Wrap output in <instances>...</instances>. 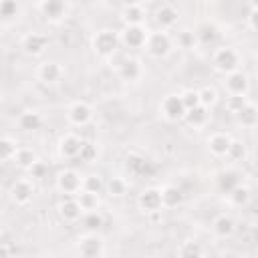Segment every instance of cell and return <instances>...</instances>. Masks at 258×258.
I'll return each mask as SVG.
<instances>
[{"mask_svg": "<svg viewBox=\"0 0 258 258\" xmlns=\"http://www.w3.org/2000/svg\"><path fill=\"white\" fill-rule=\"evenodd\" d=\"M119 42H121V36L111 30V28H101L97 30V34L93 36L91 44H93V50L99 54V56H113L119 48Z\"/></svg>", "mask_w": 258, "mask_h": 258, "instance_id": "cell-1", "label": "cell"}, {"mask_svg": "<svg viewBox=\"0 0 258 258\" xmlns=\"http://www.w3.org/2000/svg\"><path fill=\"white\" fill-rule=\"evenodd\" d=\"M212 64H214V69H216L218 73L230 75V73L238 71V67H240V54H238L232 46H222V48H218V50L214 52Z\"/></svg>", "mask_w": 258, "mask_h": 258, "instance_id": "cell-2", "label": "cell"}, {"mask_svg": "<svg viewBox=\"0 0 258 258\" xmlns=\"http://www.w3.org/2000/svg\"><path fill=\"white\" fill-rule=\"evenodd\" d=\"M145 50L149 56L153 58H163L169 54L171 50V38L165 30H155V32H149L147 34V40H145Z\"/></svg>", "mask_w": 258, "mask_h": 258, "instance_id": "cell-3", "label": "cell"}, {"mask_svg": "<svg viewBox=\"0 0 258 258\" xmlns=\"http://www.w3.org/2000/svg\"><path fill=\"white\" fill-rule=\"evenodd\" d=\"M159 111H161V115L167 119V121H179V119H183L185 117V105H183V101H181V95H167L163 101H161V105H159Z\"/></svg>", "mask_w": 258, "mask_h": 258, "instance_id": "cell-4", "label": "cell"}, {"mask_svg": "<svg viewBox=\"0 0 258 258\" xmlns=\"http://www.w3.org/2000/svg\"><path fill=\"white\" fill-rule=\"evenodd\" d=\"M137 204L139 208L145 212V214H155L163 208V200H161V189L159 187H145L139 198H137Z\"/></svg>", "mask_w": 258, "mask_h": 258, "instance_id": "cell-5", "label": "cell"}, {"mask_svg": "<svg viewBox=\"0 0 258 258\" xmlns=\"http://www.w3.org/2000/svg\"><path fill=\"white\" fill-rule=\"evenodd\" d=\"M147 34L149 32L141 24H127L123 28V32H121V42L127 48H141V46H145Z\"/></svg>", "mask_w": 258, "mask_h": 258, "instance_id": "cell-6", "label": "cell"}, {"mask_svg": "<svg viewBox=\"0 0 258 258\" xmlns=\"http://www.w3.org/2000/svg\"><path fill=\"white\" fill-rule=\"evenodd\" d=\"M125 165H127V169H129L133 175L149 177V175L155 173V163L149 161V159H145L143 155H137V153H129Z\"/></svg>", "mask_w": 258, "mask_h": 258, "instance_id": "cell-7", "label": "cell"}, {"mask_svg": "<svg viewBox=\"0 0 258 258\" xmlns=\"http://www.w3.org/2000/svg\"><path fill=\"white\" fill-rule=\"evenodd\" d=\"M79 252L85 258H95L103 254V240L97 236V232H89L79 238Z\"/></svg>", "mask_w": 258, "mask_h": 258, "instance_id": "cell-8", "label": "cell"}, {"mask_svg": "<svg viewBox=\"0 0 258 258\" xmlns=\"http://www.w3.org/2000/svg\"><path fill=\"white\" fill-rule=\"evenodd\" d=\"M56 187L62 194H77L83 187V179L75 169H64L56 175Z\"/></svg>", "mask_w": 258, "mask_h": 258, "instance_id": "cell-9", "label": "cell"}, {"mask_svg": "<svg viewBox=\"0 0 258 258\" xmlns=\"http://www.w3.org/2000/svg\"><path fill=\"white\" fill-rule=\"evenodd\" d=\"M67 117H69V121L73 123V125H87L91 119H93V109H91V105L89 103H85V101H75L71 107H69V111H67Z\"/></svg>", "mask_w": 258, "mask_h": 258, "instance_id": "cell-10", "label": "cell"}, {"mask_svg": "<svg viewBox=\"0 0 258 258\" xmlns=\"http://www.w3.org/2000/svg\"><path fill=\"white\" fill-rule=\"evenodd\" d=\"M46 44H48V36L46 34H40V32H30V34H26L22 38V50L26 54H30V56L42 54L44 48H46Z\"/></svg>", "mask_w": 258, "mask_h": 258, "instance_id": "cell-11", "label": "cell"}, {"mask_svg": "<svg viewBox=\"0 0 258 258\" xmlns=\"http://www.w3.org/2000/svg\"><path fill=\"white\" fill-rule=\"evenodd\" d=\"M36 75H38V79H40L42 83H46V85H54V83H58V81L62 79L64 69H62L56 60H44V62L38 67Z\"/></svg>", "mask_w": 258, "mask_h": 258, "instance_id": "cell-12", "label": "cell"}, {"mask_svg": "<svg viewBox=\"0 0 258 258\" xmlns=\"http://www.w3.org/2000/svg\"><path fill=\"white\" fill-rule=\"evenodd\" d=\"M224 85H226V89H228L230 95H246L248 93V87H250V81H248V75L238 69V71L226 75Z\"/></svg>", "mask_w": 258, "mask_h": 258, "instance_id": "cell-13", "label": "cell"}, {"mask_svg": "<svg viewBox=\"0 0 258 258\" xmlns=\"http://www.w3.org/2000/svg\"><path fill=\"white\" fill-rule=\"evenodd\" d=\"M141 71H143L141 69V62L137 58H133V56H125L117 64V73H119V77L123 81H137L141 77Z\"/></svg>", "mask_w": 258, "mask_h": 258, "instance_id": "cell-14", "label": "cell"}, {"mask_svg": "<svg viewBox=\"0 0 258 258\" xmlns=\"http://www.w3.org/2000/svg\"><path fill=\"white\" fill-rule=\"evenodd\" d=\"M32 196H34V185L28 181V179H18V181H14L12 183V187H10V198H12V202H16V204H28L30 200H32Z\"/></svg>", "mask_w": 258, "mask_h": 258, "instance_id": "cell-15", "label": "cell"}, {"mask_svg": "<svg viewBox=\"0 0 258 258\" xmlns=\"http://www.w3.org/2000/svg\"><path fill=\"white\" fill-rule=\"evenodd\" d=\"M230 143H232V137L228 135V133H212L210 137H208V149H210V153L212 155H216V157H222V155H226L228 153V149H230Z\"/></svg>", "mask_w": 258, "mask_h": 258, "instance_id": "cell-16", "label": "cell"}, {"mask_svg": "<svg viewBox=\"0 0 258 258\" xmlns=\"http://www.w3.org/2000/svg\"><path fill=\"white\" fill-rule=\"evenodd\" d=\"M81 147H83V139H79V137L73 135V133L60 137V141H58V153H60L62 157H67V159L79 157Z\"/></svg>", "mask_w": 258, "mask_h": 258, "instance_id": "cell-17", "label": "cell"}, {"mask_svg": "<svg viewBox=\"0 0 258 258\" xmlns=\"http://www.w3.org/2000/svg\"><path fill=\"white\" fill-rule=\"evenodd\" d=\"M83 214H85V210L81 208L77 198H69V200L60 202V206H58V216L64 222H77V220H81Z\"/></svg>", "mask_w": 258, "mask_h": 258, "instance_id": "cell-18", "label": "cell"}, {"mask_svg": "<svg viewBox=\"0 0 258 258\" xmlns=\"http://www.w3.org/2000/svg\"><path fill=\"white\" fill-rule=\"evenodd\" d=\"M216 183H218V187H220L224 194H230L236 185L242 183V175H240V171H236V169H222V171L216 175Z\"/></svg>", "mask_w": 258, "mask_h": 258, "instance_id": "cell-19", "label": "cell"}, {"mask_svg": "<svg viewBox=\"0 0 258 258\" xmlns=\"http://www.w3.org/2000/svg\"><path fill=\"white\" fill-rule=\"evenodd\" d=\"M40 10L46 18L50 20H58L64 16V10H67V4L64 0H40Z\"/></svg>", "mask_w": 258, "mask_h": 258, "instance_id": "cell-20", "label": "cell"}, {"mask_svg": "<svg viewBox=\"0 0 258 258\" xmlns=\"http://www.w3.org/2000/svg\"><path fill=\"white\" fill-rule=\"evenodd\" d=\"M208 117H210V107L198 105V107H194V109H187L183 119H185L187 125H191V127H202V125L208 123Z\"/></svg>", "mask_w": 258, "mask_h": 258, "instance_id": "cell-21", "label": "cell"}, {"mask_svg": "<svg viewBox=\"0 0 258 258\" xmlns=\"http://www.w3.org/2000/svg\"><path fill=\"white\" fill-rule=\"evenodd\" d=\"M212 230H214V234L220 236V238H230V236L234 234V230H236V224H234V220H232L230 216L220 214V216L214 220Z\"/></svg>", "mask_w": 258, "mask_h": 258, "instance_id": "cell-22", "label": "cell"}, {"mask_svg": "<svg viewBox=\"0 0 258 258\" xmlns=\"http://www.w3.org/2000/svg\"><path fill=\"white\" fill-rule=\"evenodd\" d=\"M236 119L240 125L244 127H254L258 123V107L254 103H246L238 113H236Z\"/></svg>", "mask_w": 258, "mask_h": 258, "instance_id": "cell-23", "label": "cell"}, {"mask_svg": "<svg viewBox=\"0 0 258 258\" xmlns=\"http://www.w3.org/2000/svg\"><path fill=\"white\" fill-rule=\"evenodd\" d=\"M40 125H42V117L36 111H26L18 117V127L22 131H36L40 129Z\"/></svg>", "mask_w": 258, "mask_h": 258, "instance_id": "cell-24", "label": "cell"}, {"mask_svg": "<svg viewBox=\"0 0 258 258\" xmlns=\"http://www.w3.org/2000/svg\"><path fill=\"white\" fill-rule=\"evenodd\" d=\"M161 200H163L165 208H175V206L181 204L183 194L177 185H165V187H161Z\"/></svg>", "mask_w": 258, "mask_h": 258, "instance_id": "cell-25", "label": "cell"}, {"mask_svg": "<svg viewBox=\"0 0 258 258\" xmlns=\"http://www.w3.org/2000/svg\"><path fill=\"white\" fill-rule=\"evenodd\" d=\"M155 20H157V24L161 28H169V26H173L177 22V10L173 6H161L157 10V14H155Z\"/></svg>", "mask_w": 258, "mask_h": 258, "instance_id": "cell-26", "label": "cell"}, {"mask_svg": "<svg viewBox=\"0 0 258 258\" xmlns=\"http://www.w3.org/2000/svg\"><path fill=\"white\" fill-rule=\"evenodd\" d=\"M75 198L79 200V204H81V208L85 212H91V210L99 208V194H93V191H87V189H79L75 194Z\"/></svg>", "mask_w": 258, "mask_h": 258, "instance_id": "cell-27", "label": "cell"}, {"mask_svg": "<svg viewBox=\"0 0 258 258\" xmlns=\"http://www.w3.org/2000/svg\"><path fill=\"white\" fill-rule=\"evenodd\" d=\"M103 224H105V220L99 214V210H91V212L83 214V226H85L87 232H97V230L103 228Z\"/></svg>", "mask_w": 258, "mask_h": 258, "instance_id": "cell-28", "label": "cell"}, {"mask_svg": "<svg viewBox=\"0 0 258 258\" xmlns=\"http://www.w3.org/2000/svg\"><path fill=\"white\" fill-rule=\"evenodd\" d=\"M196 34H198V40L202 44H210V42H214L218 38V28L214 24H210V22H202L196 28Z\"/></svg>", "mask_w": 258, "mask_h": 258, "instance_id": "cell-29", "label": "cell"}, {"mask_svg": "<svg viewBox=\"0 0 258 258\" xmlns=\"http://www.w3.org/2000/svg\"><path fill=\"white\" fill-rule=\"evenodd\" d=\"M36 159H38L36 153H34L32 149H28V147H18V151H16V155H14V161H16L18 167H22V169H30Z\"/></svg>", "mask_w": 258, "mask_h": 258, "instance_id": "cell-30", "label": "cell"}, {"mask_svg": "<svg viewBox=\"0 0 258 258\" xmlns=\"http://www.w3.org/2000/svg\"><path fill=\"white\" fill-rule=\"evenodd\" d=\"M143 18H145V10L139 4L125 6L123 8V20H125V24H141Z\"/></svg>", "mask_w": 258, "mask_h": 258, "instance_id": "cell-31", "label": "cell"}, {"mask_svg": "<svg viewBox=\"0 0 258 258\" xmlns=\"http://www.w3.org/2000/svg\"><path fill=\"white\" fill-rule=\"evenodd\" d=\"M228 198H230V202L234 204V206H238V208H242V206H246L248 202H250V187H246V185H236L230 194H228Z\"/></svg>", "mask_w": 258, "mask_h": 258, "instance_id": "cell-32", "label": "cell"}, {"mask_svg": "<svg viewBox=\"0 0 258 258\" xmlns=\"http://www.w3.org/2000/svg\"><path fill=\"white\" fill-rule=\"evenodd\" d=\"M16 151H18V145H16L14 139H10V137H2V139H0V159H2V161L14 159Z\"/></svg>", "mask_w": 258, "mask_h": 258, "instance_id": "cell-33", "label": "cell"}, {"mask_svg": "<svg viewBox=\"0 0 258 258\" xmlns=\"http://www.w3.org/2000/svg\"><path fill=\"white\" fill-rule=\"evenodd\" d=\"M200 40H198V34H196V30H181V32H177V44L181 46V48H185V50H189V48H194L196 44H198Z\"/></svg>", "mask_w": 258, "mask_h": 258, "instance_id": "cell-34", "label": "cell"}, {"mask_svg": "<svg viewBox=\"0 0 258 258\" xmlns=\"http://www.w3.org/2000/svg\"><path fill=\"white\" fill-rule=\"evenodd\" d=\"M103 179L99 177V175H87L85 179H83V187L81 189H87V191H93V194H101V189H103Z\"/></svg>", "mask_w": 258, "mask_h": 258, "instance_id": "cell-35", "label": "cell"}, {"mask_svg": "<svg viewBox=\"0 0 258 258\" xmlns=\"http://www.w3.org/2000/svg\"><path fill=\"white\" fill-rule=\"evenodd\" d=\"M107 189H109V196L119 198V196H123L127 191V183H125L123 177H111L109 183H107Z\"/></svg>", "mask_w": 258, "mask_h": 258, "instance_id": "cell-36", "label": "cell"}, {"mask_svg": "<svg viewBox=\"0 0 258 258\" xmlns=\"http://www.w3.org/2000/svg\"><path fill=\"white\" fill-rule=\"evenodd\" d=\"M248 103V99H246V95H230L228 99H226V109L230 111V113H238L244 105Z\"/></svg>", "mask_w": 258, "mask_h": 258, "instance_id": "cell-37", "label": "cell"}, {"mask_svg": "<svg viewBox=\"0 0 258 258\" xmlns=\"http://www.w3.org/2000/svg\"><path fill=\"white\" fill-rule=\"evenodd\" d=\"M181 101H183L185 109H194V107L202 105V101H200V91H194V89L183 91V93H181Z\"/></svg>", "mask_w": 258, "mask_h": 258, "instance_id": "cell-38", "label": "cell"}, {"mask_svg": "<svg viewBox=\"0 0 258 258\" xmlns=\"http://www.w3.org/2000/svg\"><path fill=\"white\" fill-rule=\"evenodd\" d=\"M230 159H244V155H246V145L242 143V141H238V139H232V143H230V149H228V153H226Z\"/></svg>", "mask_w": 258, "mask_h": 258, "instance_id": "cell-39", "label": "cell"}, {"mask_svg": "<svg viewBox=\"0 0 258 258\" xmlns=\"http://www.w3.org/2000/svg\"><path fill=\"white\" fill-rule=\"evenodd\" d=\"M177 254H179V256H202L204 250L200 248L198 242H183V244L177 248Z\"/></svg>", "mask_w": 258, "mask_h": 258, "instance_id": "cell-40", "label": "cell"}, {"mask_svg": "<svg viewBox=\"0 0 258 258\" xmlns=\"http://www.w3.org/2000/svg\"><path fill=\"white\" fill-rule=\"evenodd\" d=\"M16 12H18V4H16V0H2V2H0V14H2L4 20L14 18Z\"/></svg>", "mask_w": 258, "mask_h": 258, "instance_id": "cell-41", "label": "cell"}, {"mask_svg": "<svg viewBox=\"0 0 258 258\" xmlns=\"http://www.w3.org/2000/svg\"><path fill=\"white\" fill-rule=\"evenodd\" d=\"M79 157H81V161H87V163L95 161V157H97V147H95L93 143H89V141H83V147H81Z\"/></svg>", "mask_w": 258, "mask_h": 258, "instance_id": "cell-42", "label": "cell"}, {"mask_svg": "<svg viewBox=\"0 0 258 258\" xmlns=\"http://www.w3.org/2000/svg\"><path fill=\"white\" fill-rule=\"evenodd\" d=\"M216 99H218V95H216V91H214L212 87H204V89L200 91V101H202V105L212 107V105L216 103Z\"/></svg>", "mask_w": 258, "mask_h": 258, "instance_id": "cell-43", "label": "cell"}, {"mask_svg": "<svg viewBox=\"0 0 258 258\" xmlns=\"http://www.w3.org/2000/svg\"><path fill=\"white\" fill-rule=\"evenodd\" d=\"M46 171H48V165H46L44 161H40V159H36V161H34V165L28 169L30 177H36V179H42V177H46Z\"/></svg>", "mask_w": 258, "mask_h": 258, "instance_id": "cell-44", "label": "cell"}, {"mask_svg": "<svg viewBox=\"0 0 258 258\" xmlns=\"http://www.w3.org/2000/svg\"><path fill=\"white\" fill-rule=\"evenodd\" d=\"M248 24H250L252 30L258 32V8H252V10H250V14H248Z\"/></svg>", "mask_w": 258, "mask_h": 258, "instance_id": "cell-45", "label": "cell"}, {"mask_svg": "<svg viewBox=\"0 0 258 258\" xmlns=\"http://www.w3.org/2000/svg\"><path fill=\"white\" fill-rule=\"evenodd\" d=\"M125 6H133V4H139V0H121Z\"/></svg>", "mask_w": 258, "mask_h": 258, "instance_id": "cell-46", "label": "cell"}, {"mask_svg": "<svg viewBox=\"0 0 258 258\" xmlns=\"http://www.w3.org/2000/svg\"><path fill=\"white\" fill-rule=\"evenodd\" d=\"M0 256H8V248H6V246L0 248Z\"/></svg>", "mask_w": 258, "mask_h": 258, "instance_id": "cell-47", "label": "cell"}, {"mask_svg": "<svg viewBox=\"0 0 258 258\" xmlns=\"http://www.w3.org/2000/svg\"><path fill=\"white\" fill-rule=\"evenodd\" d=\"M250 4H252V8H258V0H250Z\"/></svg>", "mask_w": 258, "mask_h": 258, "instance_id": "cell-48", "label": "cell"}, {"mask_svg": "<svg viewBox=\"0 0 258 258\" xmlns=\"http://www.w3.org/2000/svg\"><path fill=\"white\" fill-rule=\"evenodd\" d=\"M254 79H256V85H258V69H256V73H254Z\"/></svg>", "mask_w": 258, "mask_h": 258, "instance_id": "cell-49", "label": "cell"}, {"mask_svg": "<svg viewBox=\"0 0 258 258\" xmlns=\"http://www.w3.org/2000/svg\"><path fill=\"white\" fill-rule=\"evenodd\" d=\"M38 2H40V0H38Z\"/></svg>", "mask_w": 258, "mask_h": 258, "instance_id": "cell-50", "label": "cell"}]
</instances>
